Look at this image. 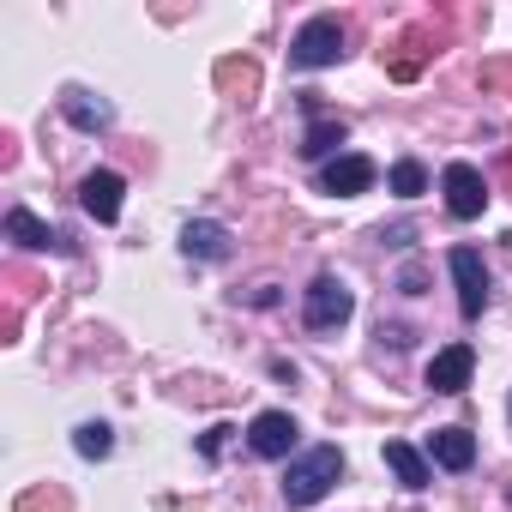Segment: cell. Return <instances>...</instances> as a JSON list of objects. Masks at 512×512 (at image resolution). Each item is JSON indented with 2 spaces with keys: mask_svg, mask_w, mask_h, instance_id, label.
Returning a JSON list of instances; mask_svg holds the SVG:
<instances>
[{
  "mask_svg": "<svg viewBox=\"0 0 512 512\" xmlns=\"http://www.w3.org/2000/svg\"><path fill=\"white\" fill-rule=\"evenodd\" d=\"M338 476H344V452H338V446H314V452H302V458L284 470V500H290V506H314V500L332 494Z\"/></svg>",
  "mask_w": 512,
  "mask_h": 512,
  "instance_id": "cell-1",
  "label": "cell"
},
{
  "mask_svg": "<svg viewBox=\"0 0 512 512\" xmlns=\"http://www.w3.org/2000/svg\"><path fill=\"white\" fill-rule=\"evenodd\" d=\"M338 61H344V19H338V13L308 19V25L296 31V43H290V67L314 73V67H338Z\"/></svg>",
  "mask_w": 512,
  "mask_h": 512,
  "instance_id": "cell-2",
  "label": "cell"
},
{
  "mask_svg": "<svg viewBox=\"0 0 512 512\" xmlns=\"http://www.w3.org/2000/svg\"><path fill=\"white\" fill-rule=\"evenodd\" d=\"M350 314H356L350 284H344V278H332V272H320V278L308 284V296H302V320H308L314 332H338Z\"/></svg>",
  "mask_w": 512,
  "mask_h": 512,
  "instance_id": "cell-3",
  "label": "cell"
},
{
  "mask_svg": "<svg viewBox=\"0 0 512 512\" xmlns=\"http://www.w3.org/2000/svg\"><path fill=\"white\" fill-rule=\"evenodd\" d=\"M440 193H446V211H452L458 223L482 217V205H488V181H482V169H476V163H446Z\"/></svg>",
  "mask_w": 512,
  "mask_h": 512,
  "instance_id": "cell-4",
  "label": "cell"
},
{
  "mask_svg": "<svg viewBox=\"0 0 512 512\" xmlns=\"http://www.w3.org/2000/svg\"><path fill=\"white\" fill-rule=\"evenodd\" d=\"M452 284H458V308H464V320H482V308H488V266H482V253L476 247H452Z\"/></svg>",
  "mask_w": 512,
  "mask_h": 512,
  "instance_id": "cell-5",
  "label": "cell"
},
{
  "mask_svg": "<svg viewBox=\"0 0 512 512\" xmlns=\"http://www.w3.org/2000/svg\"><path fill=\"white\" fill-rule=\"evenodd\" d=\"M0 235H7L13 247H25V253H73V235L49 229V223H43V217H31L25 205H13V211H7V223H0Z\"/></svg>",
  "mask_w": 512,
  "mask_h": 512,
  "instance_id": "cell-6",
  "label": "cell"
},
{
  "mask_svg": "<svg viewBox=\"0 0 512 512\" xmlns=\"http://www.w3.org/2000/svg\"><path fill=\"white\" fill-rule=\"evenodd\" d=\"M296 440H302V428H296L290 410H260V416L247 422V446L260 452V458H290Z\"/></svg>",
  "mask_w": 512,
  "mask_h": 512,
  "instance_id": "cell-7",
  "label": "cell"
},
{
  "mask_svg": "<svg viewBox=\"0 0 512 512\" xmlns=\"http://www.w3.org/2000/svg\"><path fill=\"white\" fill-rule=\"evenodd\" d=\"M368 187H374V157H362V151H338L320 169V193H332V199H350V193H368Z\"/></svg>",
  "mask_w": 512,
  "mask_h": 512,
  "instance_id": "cell-8",
  "label": "cell"
},
{
  "mask_svg": "<svg viewBox=\"0 0 512 512\" xmlns=\"http://www.w3.org/2000/svg\"><path fill=\"white\" fill-rule=\"evenodd\" d=\"M121 193H127V181H121L115 169H91V175L79 181V205H85L97 223H115V217H121Z\"/></svg>",
  "mask_w": 512,
  "mask_h": 512,
  "instance_id": "cell-9",
  "label": "cell"
},
{
  "mask_svg": "<svg viewBox=\"0 0 512 512\" xmlns=\"http://www.w3.org/2000/svg\"><path fill=\"white\" fill-rule=\"evenodd\" d=\"M181 253H187V260H199V266H217V260H229V229L211 223V217H193L181 229Z\"/></svg>",
  "mask_w": 512,
  "mask_h": 512,
  "instance_id": "cell-10",
  "label": "cell"
},
{
  "mask_svg": "<svg viewBox=\"0 0 512 512\" xmlns=\"http://www.w3.org/2000/svg\"><path fill=\"white\" fill-rule=\"evenodd\" d=\"M470 368H476V350H470V344H446V350L428 362V386H434V392H464V386H470Z\"/></svg>",
  "mask_w": 512,
  "mask_h": 512,
  "instance_id": "cell-11",
  "label": "cell"
},
{
  "mask_svg": "<svg viewBox=\"0 0 512 512\" xmlns=\"http://www.w3.org/2000/svg\"><path fill=\"white\" fill-rule=\"evenodd\" d=\"M61 115H67L79 133H109V127H115V109H109L103 97L79 91V85H73V91H61Z\"/></svg>",
  "mask_w": 512,
  "mask_h": 512,
  "instance_id": "cell-12",
  "label": "cell"
},
{
  "mask_svg": "<svg viewBox=\"0 0 512 512\" xmlns=\"http://www.w3.org/2000/svg\"><path fill=\"white\" fill-rule=\"evenodd\" d=\"M428 458L440 470H470L476 464V434L470 428H434L428 434Z\"/></svg>",
  "mask_w": 512,
  "mask_h": 512,
  "instance_id": "cell-13",
  "label": "cell"
},
{
  "mask_svg": "<svg viewBox=\"0 0 512 512\" xmlns=\"http://www.w3.org/2000/svg\"><path fill=\"white\" fill-rule=\"evenodd\" d=\"M386 464H392V476L404 482V488H428L434 482V470H428V458L410 446V440H386Z\"/></svg>",
  "mask_w": 512,
  "mask_h": 512,
  "instance_id": "cell-14",
  "label": "cell"
},
{
  "mask_svg": "<svg viewBox=\"0 0 512 512\" xmlns=\"http://www.w3.org/2000/svg\"><path fill=\"white\" fill-rule=\"evenodd\" d=\"M308 115H314V127H308V139H302V157H332V151L344 145V121H338V115H320L314 103H308Z\"/></svg>",
  "mask_w": 512,
  "mask_h": 512,
  "instance_id": "cell-15",
  "label": "cell"
},
{
  "mask_svg": "<svg viewBox=\"0 0 512 512\" xmlns=\"http://www.w3.org/2000/svg\"><path fill=\"white\" fill-rule=\"evenodd\" d=\"M392 193H398V199H416V193H428V169H422L416 157L392 163Z\"/></svg>",
  "mask_w": 512,
  "mask_h": 512,
  "instance_id": "cell-16",
  "label": "cell"
},
{
  "mask_svg": "<svg viewBox=\"0 0 512 512\" xmlns=\"http://www.w3.org/2000/svg\"><path fill=\"white\" fill-rule=\"evenodd\" d=\"M73 446H79V458H109L115 452V434H109V422H85L73 434Z\"/></svg>",
  "mask_w": 512,
  "mask_h": 512,
  "instance_id": "cell-17",
  "label": "cell"
},
{
  "mask_svg": "<svg viewBox=\"0 0 512 512\" xmlns=\"http://www.w3.org/2000/svg\"><path fill=\"white\" fill-rule=\"evenodd\" d=\"M61 506H67L61 494H25L19 500V512H61Z\"/></svg>",
  "mask_w": 512,
  "mask_h": 512,
  "instance_id": "cell-18",
  "label": "cell"
},
{
  "mask_svg": "<svg viewBox=\"0 0 512 512\" xmlns=\"http://www.w3.org/2000/svg\"><path fill=\"white\" fill-rule=\"evenodd\" d=\"M482 85H512V61H488L482 67Z\"/></svg>",
  "mask_w": 512,
  "mask_h": 512,
  "instance_id": "cell-19",
  "label": "cell"
},
{
  "mask_svg": "<svg viewBox=\"0 0 512 512\" xmlns=\"http://www.w3.org/2000/svg\"><path fill=\"white\" fill-rule=\"evenodd\" d=\"M398 284H404V296H422V266H404V278H398Z\"/></svg>",
  "mask_w": 512,
  "mask_h": 512,
  "instance_id": "cell-20",
  "label": "cell"
}]
</instances>
